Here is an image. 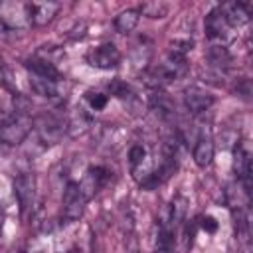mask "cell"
<instances>
[{"label": "cell", "instance_id": "7a4b0ae2", "mask_svg": "<svg viewBox=\"0 0 253 253\" xmlns=\"http://www.w3.org/2000/svg\"><path fill=\"white\" fill-rule=\"evenodd\" d=\"M85 202H87V196L81 190V184L69 182L61 198V219H65V223L77 221L85 211Z\"/></svg>", "mask_w": 253, "mask_h": 253}, {"label": "cell", "instance_id": "44dd1931", "mask_svg": "<svg viewBox=\"0 0 253 253\" xmlns=\"http://www.w3.org/2000/svg\"><path fill=\"white\" fill-rule=\"evenodd\" d=\"M192 47H194V42L190 38H174L170 42V53H176L182 57H186V53L192 51Z\"/></svg>", "mask_w": 253, "mask_h": 253}, {"label": "cell", "instance_id": "30bf717a", "mask_svg": "<svg viewBox=\"0 0 253 253\" xmlns=\"http://www.w3.org/2000/svg\"><path fill=\"white\" fill-rule=\"evenodd\" d=\"M235 235L241 243L253 241V202L235 211Z\"/></svg>", "mask_w": 253, "mask_h": 253}, {"label": "cell", "instance_id": "d6986e66", "mask_svg": "<svg viewBox=\"0 0 253 253\" xmlns=\"http://www.w3.org/2000/svg\"><path fill=\"white\" fill-rule=\"evenodd\" d=\"M138 10H140V14H144L146 18L158 20V18H166V16H168L170 6H168L166 2H144Z\"/></svg>", "mask_w": 253, "mask_h": 253}, {"label": "cell", "instance_id": "d4e9b609", "mask_svg": "<svg viewBox=\"0 0 253 253\" xmlns=\"http://www.w3.org/2000/svg\"><path fill=\"white\" fill-rule=\"evenodd\" d=\"M198 223H200V227H202L206 233H215V231H217V219L211 217V215H202Z\"/></svg>", "mask_w": 253, "mask_h": 253}, {"label": "cell", "instance_id": "4316f807", "mask_svg": "<svg viewBox=\"0 0 253 253\" xmlns=\"http://www.w3.org/2000/svg\"><path fill=\"white\" fill-rule=\"evenodd\" d=\"M67 253H83V251H81V249H79V247L75 245V247H71V249H67Z\"/></svg>", "mask_w": 253, "mask_h": 253}, {"label": "cell", "instance_id": "5b68a950", "mask_svg": "<svg viewBox=\"0 0 253 253\" xmlns=\"http://www.w3.org/2000/svg\"><path fill=\"white\" fill-rule=\"evenodd\" d=\"M87 61L97 69H113L121 63V51L115 43L107 42L87 53Z\"/></svg>", "mask_w": 253, "mask_h": 253}, {"label": "cell", "instance_id": "ac0fdd59", "mask_svg": "<svg viewBox=\"0 0 253 253\" xmlns=\"http://www.w3.org/2000/svg\"><path fill=\"white\" fill-rule=\"evenodd\" d=\"M89 125H91V117H89L87 113H83V109H77V111L71 115V119L67 121V130H69L71 134H77V132L87 130Z\"/></svg>", "mask_w": 253, "mask_h": 253}, {"label": "cell", "instance_id": "7c38bea8", "mask_svg": "<svg viewBox=\"0 0 253 253\" xmlns=\"http://www.w3.org/2000/svg\"><path fill=\"white\" fill-rule=\"evenodd\" d=\"M206 61H208V65L213 67L215 71H225V69L231 67L233 57H231L229 49H227L223 43H211V45L208 47V51H206Z\"/></svg>", "mask_w": 253, "mask_h": 253}, {"label": "cell", "instance_id": "484cf974", "mask_svg": "<svg viewBox=\"0 0 253 253\" xmlns=\"http://www.w3.org/2000/svg\"><path fill=\"white\" fill-rule=\"evenodd\" d=\"M125 249H126V253H140V245H138L134 231L125 233Z\"/></svg>", "mask_w": 253, "mask_h": 253}, {"label": "cell", "instance_id": "ba28073f", "mask_svg": "<svg viewBox=\"0 0 253 253\" xmlns=\"http://www.w3.org/2000/svg\"><path fill=\"white\" fill-rule=\"evenodd\" d=\"M28 18L32 26H47L59 12L57 2H30L26 4Z\"/></svg>", "mask_w": 253, "mask_h": 253}, {"label": "cell", "instance_id": "2e32d148", "mask_svg": "<svg viewBox=\"0 0 253 253\" xmlns=\"http://www.w3.org/2000/svg\"><path fill=\"white\" fill-rule=\"evenodd\" d=\"M213 160V140L210 136H200L194 144V162L200 168L210 166Z\"/></svg>", "mask_w": 253, "mask_h": 253}, {"label": "cell", "instance_id": "3957f363", "mask_svg": "<svg viewBox=\"0 0 253 253\" xmlns=\"http://www.w3.org/2000/svg\"><path fill=\"white\" fill-rule=\"evenodd\" d=\"M67 130V123H63L59 117L51 115V113H43L38 117L36 121V132H38V138L43 142V144H55L61 134Z\"/></svg>", "mask_w": 253, "mask_h": 253}, {"label": "cell", "instance_id": "e0dca14e", "mask_svg": "<svg viewBox=\"0 0 253 253\" xmlns=\"http://www.w3.org/2000/svg\"><path fill=\"white\" fill-rule=\"evenodd\" d=\"M138 20H140V10L138 8H128V10L119 12L113 24H115V30L119 34H130L136 28Z\"/></svg>", "mask_w": 253, "mask_h": 253}, {"label": "cell", "instance_id": "8fae6325", "mask_svg": "<svg viewBox=\"0 0 253 253\" xmlns=\"http://www.w3.org/2000/svg\"><path fill=\"white\" fill-rule=\"evenodd\" d=\"M109 178H111V172H109L105 166H91V168L87 170L85 182L81 184V190L85 192L87 200H89L93 194H97V192L107 184Z\"/></svg>", "mask_w": 253, "mask_h": 253}, {"label": "cell", "instance_id": "9c48e42d", "mask_svg": "<svg viewBox=\"0 0 253 253\" xmlns=\"http://www.w3.org/2000/svg\"><path fill=\"white\" fill-rule=\"evenodd\" d=\"M219 8H221V12H223V16L231 28L245 26L253 20V8L245 2H225Z\"/></svg>", "mask_w": 253, "mask_h": 253}, {"label": "cell", "instance_id": "6da1fadb", "mask_svg": "<svg viewBox=\"0 0 253 253\" xmlns=\"http://www.w3.org/2000/svg\"><path fill=\"white\" fill-rule=\"evenodd\" d=\"M32 130V119L28 113H6L2 126H0V136L6 144H20Z\"/></svg>", "mask_w": 253, "mask_h": 253}, {"label": "cell", "instance_id": "83f0119b", "mask_svg": "<svg viewBox=\"0 0 253 253\" xmlns=\"http://www.w3.org/2000/svg\"><path fill=\"white\" fill-rule=\"evenodd\" d=\"M251 22H253V20H251Z\"/></svg>", "mask_w": 253, "mask_h": 253}, {"label": "cell", "instance_id": "5bb4252c", "mask_svg": "<svg viewBox=\"0 0 253 253\" xmlns=\"http://www.w3.org/2000/svg\"><path fill=\"white\" fill-rule=\"evenodd\" d=\"M26 69L36 75V77H43V79H53V81H59L61 75L57 71V67L49 61V59H43V57H32L26 61Z\"/></svg>", "mask_w": 253, "mask_h": 253}, {"label": "cell", "instance_id": "8992f818", "mask_svg": "<svg viewBox=\"0 0 253 253\" xmlns=\"http://www.w3.org/2000/svg\"><path fill=\"white\" fill-rule=\"evenodd\" d=\"M206 36L211 40V42H217V43H223L231 38V26L229 22L225 20L221 8H213L208 16H206Z\"/></svg>", "mask_w": 253, "mask_h": 253}, {"label": "cell", "instance_id": "277c9868", "mask_svg": "<svg viewBox=\"0 0 253 253\" xmlns=\"http://www.w3.org/2000/svg\"><path fill=\"white\" fill-rule=\"evenodd\" d=\"M14 196L22 208V211H32L36 204V178L34 174H18L14 178Z\"/></svg>", "mask_w": 253, "mask_h": 253}, {"label": "cell", "instance_id": "4fadbf2b", "mask_svg": "<svg viewBox=\"0 0 253 253\" xmlns=\"http://www.w3.org/2000/svg\"><path fill=\"white\" fill-rule=\"evenodd\" d=\"M148 103H150V109H152L160 119H172V117H174V111H176L174 101H172L170 95L164 93L162 89H152V95H150Z\"/></svg>", "mask_w": 253, "mask_h": 253}, {"label": "cell", "instance_id": "52a82bcc", "mask_svg": "<svg viewBox=\"0 0 253 253\" xmlns=\"http://www.w3.org/2000/svg\"><path fill=\"white\" fill-rule=\"evenodd\" d=\"M213 101H215L213 95H211L210 91L202 89V87L192 85V87L184 89V105H186V109H188L190 113H194V115L206 113V111L213 105Z\"/></svg>", "mask_w": 253, "mask_h": 253}, {"label": "cell", "instance_id": "ffe728a7", "mask_svg": "<svg viewBox=\"0 0 253 253\" xmlns=\"http://www.w3.org/2000/svg\"><path fill=\"white\" fill-rule=\"evenodd\" d=\"M198 225H200V223H198L196 219H186V223L180 227V235H182V253H186V251L192 247Z\"/></svg>", "mask_w": 253, "mask_h": 253}, {"label": "cell", "instance_id": "cb8c5ba5", "mask_svg": "<svg viewBox=\"0 0 253 253\" xmlns=\"http://www.w3.org/2000/svg\"><path fill=\"white\" fill-rule=\"evenodd\" d=\"M109 91H111V95H115V97H119V99L130 97V87H128L125 81H121V79L111 81V83H109Z\"/></svg>", "mask_w": 253, "mask_h": 253}, {"label": "cell", "instance_id": "603a6c76", "mask_svg": "<svg viewBox=\"0 0 253 253\" xmlns=\"http://www.w3.org/2000/svg\"><path fill=\"white\" fill-rule=\"evenodd\" d=\"M235 93H237L241 99L251 101V99H253V79H239V81L235 83Z\"/></svg>", "mask_w": 253, "mask_h": 253}, {"label": "cell", "instance_id": "7402d4cb", "mask_svg": "<svg viewBox=\"0 0 253 253\" xmlns=\"http://www.w3.org/2000/svg\"><path fill=\"white\" fill-rule=\"evenodd\" d=\"M85 101H87V105H89L91 111H101V109L107 107L109 97H107L105 93H99V91H89V93L85 95Z\"/></svg>", "mask_w": 253, "mask_h": 253}, {"label": "cell", "instance_id": "9a60e30c", "mask_svg": "<svg viewBox=\"0 0 253 253\" xmlns=\"http://www.w3.org/2000/svg\"><path fill=\"white\" fill-rule=\"evenodd\" d=\"M30 87L36 95L43 97V99H61V89H59V81H53V79H43V77H36L32 75L30 79Z\"/></svg>", "mask_w": 253, "mask_h": 253}]
</instances>
